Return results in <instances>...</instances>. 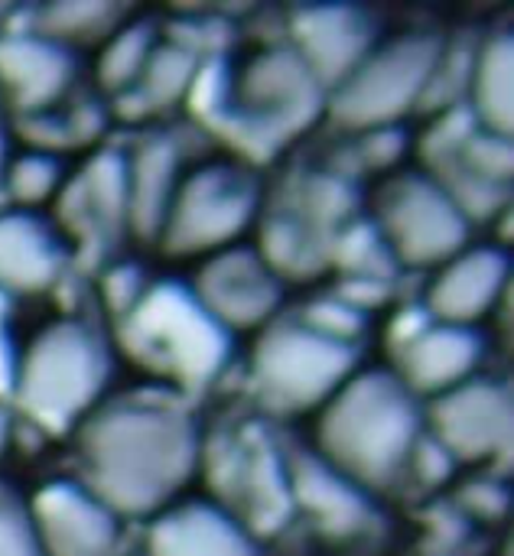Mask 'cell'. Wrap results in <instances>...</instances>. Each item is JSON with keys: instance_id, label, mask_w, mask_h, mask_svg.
Returning a JSON list of instances; mask_svg holds the SVG:
<instances>
[{"instance_id": "1", "label": "cell", "mask_w": 514, "mask_h": 556, "mask_svg": "<svg viewBox=\"0 0 514 556\" xmlns=\"http://www.w3.org/2000/svg\"><path fill=\"white\" fill-rule=\"evenodd\" d=\"M85 463L98 502L147 511L163 505L189 476L192 430L173 414H108L85 430Z\"/></svg>"}, {"instance_id": "2", "label": "cell", "mask_w": 514, "mask_h": 556, "mask_svg": "<svg viewBox=\"0 0 514 556\" xmlns=\"http://www.w3.org/2000/svg\"><path fill=\"white\" fill-rule=\"evenodd\" d=\"M326 446L362 479L381 482L404 466L414 440V410L404 388L388 378H365L346 388L326 420Z\"/></svg>"}, {"instance_id": "3", "label": "cell", "mask_w": 514, "mask_h": 556, "mask_svg": "<svg viewBox=\"0 0 514 556\" xmlns=\"http://www.w3.org/2000/svg\"><path fill=\"white\" fill-rule=\"evenodd\" d=\"M101 375L104 365L91 336L68 323L52 326L33 342L20 368V401L36 420L65 427L95 401Z\"/></svg>"}, {"instance_id": "4", "label": "cell", "mask_w": 514, "mask_h": 556, "mask_svg": "<svg viewBox=\"0 0 514 556\" xmlns=\"http://www.w3.org/2000/svg\"><path fill=\"white\" fill-rule=\"evenodd\" d=\"M137 313V345L147 355H156L160 368L199 378L222 362L218 326H212L209 313L179 293H156Z\"/></svg>"}, {"instance_id": "5", "label": "cell", "mask_w": 514, "mask_h": 556, "mask_svg": "<svg viewBox=\"0 0 514 556\" xmlns=\"http://www.w3.org/2000/svg\"><path fill=\"white\" fill-rule=\"evenodd\" d=\"M33 518V538L42 556H114L117 551V525L104 502L72 485L39 492Z\"/></svg>"}, {"instance_id": "6", "label": "cell", "mask_w": 514, "mask_h": 556, "mask_svg": "<svg viewBox=\"0 0 514 556\" xmlns=\"http://www.w3.org/2000/svg\"><path fill=\"white\" fill-rule=\"evenodd\" d=\"M349 362L352 355L342 345L323 336L290 332V336H277L274 342H267L258 368H261L264 388L274 397L303 407V404L326 397L329 388L349 371Z\"/></svg>"}, {"instance_id": "7", "label": "cell", "mask_w": 514, "mask_h": 556, "mask_svg": "<svg viewBox=\"0 0 514 556\" xmlns=\"http://www.w3.org/2000/svg\"><path fill=\"white\" fill-rule=\"evenodd\" d=\"M434 65L430 42H398L346 88L339 111L352 121H381L408 108Z\"/></svg>"}, {"instance_id": "8", "label": "cell", "mask_w": 514, "mask_h": 556, "mask_svg": "<svg viewBox=\"0 0 514 556\" xmlns=\"http://www.w3.org/2000/svg\"><path fill=\"white\" fill-rule=\"evenodd\" d=\"M391 235L398 238L401 254H408L414 264H427L460 244L463 218L440 192L408 186L391 205Z\"/></svg>"}, {"instance_id": "9", "label": "cell", "mask_w": 514, "mask_h": 556, "mask_svg": "<svg viewBox=\"0 0 514 556\" xmlns=\"http://www.w3.org/2000/svg\"><path fill=\"white\" fill-rule=\"evenodd\" d=\"M0 81L20 101V108L36 111L52 104L68 81V59L59 46L33 36H16L0 42Z\"/></svg>"}, {"instance_id": "10", "label": "cell", "mask_w": 514, "mask_h": 556, "mask_svg": "<svg viewBox=\"0 0 514 556\" xmlns=\"http://www.w3.org/2000/svg\"><path fill=\"white\" fill-rule=\"evenodd\" d=\"M235 179H225L218 173H209L189 186L186 199L176 205L173 238L199 248L231 238V231L248 222V195L241 189H231Z\"/></svg>"}, {"instance_id": "11", "label": "cell", "mask_w": 514, "mask_h": 556, "mask_svg": "<svg viewBox=\"0 0 514 556\" xmlns=\"http://www.w3.org/2000/svg\"><path fill=\"white\" fill-rule=\"evenodd\" d=\"M437 424L450 450L466 456L486 453L509 437V397L496 388H463L440 404Z\"/></svg>"}, {"instance_id": "12", "label": "cell", "mask_w": 514, "mask_h": 556, "mask_svg": "<svg viewBox=\"0 0 514 556\" xmlns=\"http://www.w3.org/2000/svg\"><path fill=\"white\" fill-rule=\"evenodd\" d=\"M59 270L49 231L29 215L0 218V283L10 290H42Z\"/></svg>"}, {"instance_id": "13", "label": "cell", "mask_w": 514, "mask_h": 556, "mask_svg": "<svg viewBox=\"0 0 514 556\" xmlns=\"http://www.w3.org/2000/svg\"><path fill=\"white\" fill-rule=\"evenodd\" d=\"M156 556H251L248 541L215 511L189 508L163 521L153 534Z\"/></svg>"}, {"instance_id": "14", "label": "cell", "mask_w": 514, "mask_h": 556, "mask_svg": "<svg viewBox=\"0 0 514 556\" xmlns=\"http://www.w3.org/2000/svg\"><path fill=\"white\" fill-rule=\"evenodd\" d=\"M205 293L212 296L215 316L222 313L228 319L251 323L274 306L277 287L258 270L254 257H235V264H218L205 277Z\"/></svg>"}, {"instance_id": "15", "label": "cell", "mask_w": 514, "mask_h": 556, "mask_svg": "<svg viewBox=\"0 0 514 556\" xmlns=\"http://www.w3.org/2000/svg\"><path fill=\"white\" fill-rule=\"evenodd\" d=\"M499 280H502V257H496L489 251L469 254L456 267H450V274L440 280L434 303L443 316L469 319L489 306Z\"/></svg>"}, {"instance_id": "16", "label": "cell", "mask_w": 514, "mask_h": 556, "mask_svg": "<svg viewBox=\"0 0 514 556\" xmlns=\"http://www.w3.org/2000/svg\"><path fill=\"white\" fill-rule=\"evenodd\" d=\"M473 355H476V345L469 342V336L440 332L414 352L411 371L421 388H443L469 368Z\"/></svg>"}, {"instance_id": "17", "label": "cell", "mask_w": 514, "mask_h": 556, "mask_svg": "<svg viewBox=\"0 0 514 556\" xmlns=\"http://www.w3.org/2000/svg\"><path fill=\"white\" fill-rule=\"evenodd\" d=\"M512 55H509V42H496L479 72H476V101H482L479 108L486 111V121L496 130H509L512 121Z\"/></svg>"}, {"instance_id": "18", "label": "cell", "mask_w": 514, "mask_h": 556, "mask_svg": "<svg viewBox=\"0 0 514 556\" xmlns=\"http://www.w3.org/2000/svg\"><path fill=\"white\" fill-rule=\"evenodd\" d=\"M59 179V166L49 153H23L3 169V182L16 202H42Z\"/></svg>"}, {"instance_id": "19", "label": "cell", "mask_w": 514, "mask_h": 556, "mask_svg": "<svg viewBox=\"0 0 514 556\" xmlns=\"http://www.w3.org/2000/svg\"><path fill=\"white\" fill-rule=\"evenodd\" d=\"M0 556H42L36 538L26 525L10 515H0Z\"/></svg>"}, {"instance_id": "20", "label": "cell", "mask_w": 514, "mask_h": 556, "mask_svg": "<svg viewBox=\"0 0 514 556\" xmlns=\"http://www.w3.org/2000/svg\"><path fill=\"white\" fill-rule=\"evenodd\" d=\"M7 433H10V424H7V417L0 414V450L7 446Z\"/></svg>"}]
</instances>
